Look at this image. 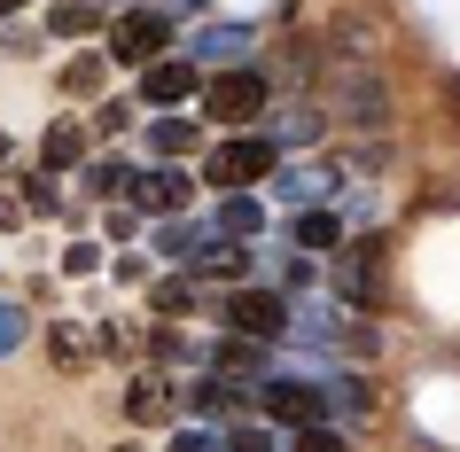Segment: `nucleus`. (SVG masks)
<instances>
[{"label":"nucleus","mask_w":460,"mask_h":452,"mask_svg":"<svg viewBox=\"0 0 460 452\" xmlns=\"http://www.w3.org/2000/svg\"><path fill=\"white\" fill-rule=\"evenodd\" d=\"M203 118H211V125H258V118H266V71H258V63L218 71L211 86H203Z\"/></svg>","instance_id":"obj_1"},{"label":"nucleus","mask_w":460,"mask_h":452,"mask_svg":"<svg viewBox=\"0 0 460 452\" xmlns=\"http://www.w3.org/2000/svg\"><path fill=\"white\" fill-rule=\"evenodd\" d=\"M281 164V148L266 141V133H234V141H218L211 148V164H203V180H211V188H258V180H266V172Z\"/></svg>","instance_id":"obj_2"},{"label":"nucleus","mask_w":460,"mask_h":452,"mask_svg":"<svg viewBox=\"0 0 460 452\" xmlns=\"http://www.w3.org/2000/svg\"><path fill=\"white\" fill-rule=\"evenodd\" d=\"M164 48H172V8H118V24H110L118 63H156Z\"/></svg>","instance_id":"obj_3"},{"label":"nucleus","mask_w":460,"mask_h":452,"mask_svg":"<svg viewBox=\"0 0 460 452\" xmlns=\"http://www.w3.org/2000/svg\"><path fill=\"white\" fill-rule=\"evenodd\" d=\"M226 328H234V335H258V343H281V335H289V297H281V288H234Z\"/></svg>","instance_id":"obj_4"},{"label":"nucleus","mask_w":460,"mask_h":452,"mask_svg":"<svg viewBox=\"0 0 460 452\" xmlns=\"http://www.w3.org/2000/svg\"><path fill=\"white\" fill-rule=\"evenodd\" d=\"M250 55H258V31L250 24H195V40H188L195 71H234V63H250Z\"/></svg>","instance_id":"obj_5"},{"label":"nucleus","mask_w":460,"mask_h":452,"mask_svg":"<svg viewBox=\"0 0 460 452\" xmlns=\"http://www.w3.org/2000/svg\"><path fill=\"white\" fill-rule=\"evenodd\" d=\"M320 382V421H336V429H367V413H375V390H367L351 367H328Z\"/></svg>","instance_id":"obj_6"},{"label":"nucleus","mask_w":460,"mask_h":452,"mask_svg":"<svg viewBox=\"0 0 460 452\" xmlns=\"http://www.w3.org/2000/svg\"><path fill=\"white\" fill-rule=\"evenodd\" d=\"M266 188H273V203H289V211H305V203H320V195L336 188V164H296V156H281V164L266 172Z\"/></svg>","instance_id":"obj_7"},{"label":"nucleus","mask_w":460,"mask_h":452,"mask_svg":"<svg viewBox=\"0 0 460 452\" xmlns=\"http://www.w3.org/2000/svg\"><path fill=\"white\" fill-rule=\"evenodd\" d=\"M258 405L273 421H320V382L313 375H266L258 382Z\"/></svg>","instance_id":"obj_8"},{"label":"nucleus","mask_w":460,"mask_h":452,"mask_svg":"<svg viewBox=\"0 0 460 452\" xmlns=\"http://www.w3.org/2000/svg\"><path fill=\"white\" fill-rule=\"evenodd\" d=\"M218 235V226H211V218H188V211H164V218H156V235H148V242H156V258H180V265H188L195 258V250H203V242H211Z\"/></svg>","instance_id":"obj_9"},{"label":"nucleus","mask_w":460,"mask_h":452,"mask_svg":"<svg viewBox=\"0 0 460 452\" xmlns=\"http://www.w3.org/2000/svg\"><path fill=\"white\" fill-rule=\"evenodd\" d=\"M125 195H133V211H180L188 203V172H125Z\"/></svg>","instance_id":"obj_10"},{"label":"nucleus","mask_w":460,"mask_h":452,"mask_svg":"<svg viewBox=\"0 0 460 452\" xmlns=\"http://www.w3.org/2000/svg\"><path fill=\"white\" fill-rule=\"evenodd\" d=\"M211 226L226 242H258V235H266V203H258L250 188H218V218H211Z\"/></svg>","instance_id":"obj_11"},{"label":"nucleus","mask_w":460,"mask_h":452,"mask_svg":"<svg viewBox=\"0 0 460 452\" xmlns=\"http://www.w3.org/2000/svg\"><path fill=\"white\" fill-rule=\"evenodd\" d=\"M375 258H383V242H367V250H343V258H336V297H343V305H375V288H383V281H375Z\"/></svg>","instance_id":"obj_12"},{"label":"nucleus","mask_w":460,"mask_h":452,"mask_svg":"<svg viewBox=\"0 0 460 452\" xmlns=\"http://www.w3.org/2000/svg\"><path fill=\"white\" fill-rule=\"evenodd\" d=\"M320 133H328V118H320L313 102H289V110H273V118H266V141L273 148H313Z\"/></svg>","instance_id":"obj_13"},{"label":"nucleus","mask_w":460,"mask_h":452,"mask_svg":"<svg viewBox=\"0 0 460 452\" xmlns=\"http://www.w3.org/2000/svg\"><path fill=\"white\" fill-rule=\"evenodd\" d=\"M289 250H336L343 242V218L336 211H320V203H305V211H289Z\"/></svg>","instance_id":"obj_14"},{"label":"nucleus","mask_w":460,"mask_h":452,"mask_svg":"<svg viewBox=\"0 0 460 452\" xmlns=\"http://www.w3.org/2000/svg\"><path fill=\"white\" fill-rule=\"evenodd\" d=\"M336 110H343L351 125H383V118H390L383 78H343V86H336Z\"/></svg>","instance_id":"obj_15"},{"label":"nucleus","mask_w":460,"mask_h":452,"mask_svg":"<svg viewBox=\"0 0 460 452\" xmlns=\"http://www.w3.org/2000/svg\"><path fill=\"white\" fill-rule=\"evenodd\" d=\"M195 86H203V71H195V63H180V55H172V63H148V78H141L148 102H188Z\"/></svg>","instance_id":"obj_16"},{"label":"nucleus","mask_w":460,"mask_h":452,"mask_svg":"<svg viewBox=\"0 0 460 452\" xmlns=\"http://www.w3.org/2000/svg\"><path fill=\"white\" fill-rule=\"evenodd\" d=\"M48 31H55V40H86V31H102V16L86 8V0H55V8H48Z\"/></svg>","instance_id":"obj_17"},{"label":"nucleus","mask_w":460,"mask_h":452,"mask_svg":"<svg viewBox=\"0 0 460 452\" xmlns=\"http://www.w3.org/2000/svg\"><path fill=\"white\" fill-rule=\"evenodd\" d=\"M78 156H86V133H78V125H55L48 148H40V172H71Z\"/></svg>","instance_id":"obj_18"},{"label":"nucleus","mask_w":460,"mask_h":452,"mask_svg":"<svg viewBox=\"0 0 460 452\" xmlns=\"http://www.w3.org/2000/svg\"><path fill=\"white\" fill-rule=\"evenodd\" d=\"M148 305L164 312V320H180V312H195V273H164V281L148 288Z\"/></svg>","instance_id":"obj_19"},{"label":"nucleus","mask_w":460,"mask_h":452,"mask_svg":"<svg viewBox=\"0 0 460 452\" xmlns=\"http://www.w3.org/2000/svg\"><path fill=\"white\" fill-rule=\"evenodd\" d=\"M195 141H203V133H195L188 118H156V125H148V148H156V156H188Z\"/></svg>","instance_id":"obj_20"},{"label":"nucleus","mask_w":460,"mask_h":452,"mask_svg":"<svg viewBox=\"0 0 460 452\" xmlns=\"http://www.w3.org/2000/svg\"><path fill=\"white\" fill-rule=\"evenodd\" d=\"M24 335H31L24 305H8V297H0V359H16V351H24Z\"/></svg>","instance_id":"obj_21"},{"label":"nucleus","mask_w":460,"mask_h":452,"mask_svg":"<svg viewBox=\"0 0 460 452\" xmlns=\"http://www.w3.org/2000/svg\"><path fill=\"white\" fill-rule=\"evenodd\" d=\"M296 452H343V429L336 421H296Z\"/></svg>","instance_id":"obj_22"},{"label":"nucleus","mask_w":460,"mask_h":452,"mask_svg":"<svg viewBox=\"0 0 460 452\" xmlns=\"http://www.w3.org/2000/svg\"><path fill=\"white\" fill-rule=\"evenodd\" d=\"M125 156H110V164H86V195H125Z\"/></svg>","instance_id":"obj_23"},{"label":"nucleus","mask_w":460,"mask_h":452,"mask_svg":"<svg viewBox=\"0 0 460 452\" xmlns=\"http://www.w3.org/2000/svg\"><path fill=\"white\" fill-rule=\"evenodd\" d=\"M48 343H55V367H71V375H78V367H86V351H94V343H86V335H78V328H55Z\"/></svg>","instance_id":"obj_24"},{"label":"nucleus","mask_w":460,"mask_h":452,"mask_svg":"<svg viewBox=\"0 0 460 452\" xmlns=\"http://www.w3.org/2000/svg\"><path fill=\"white\" fill-rule=\"evenodd\" d=\"M125 405H133V421H156V413L172 405V390H156V382H133V398H125Z\"/></svg>","instance_id":"obj_25"},{"label":"nucleus","mask_w":460,"mask_h":452,"mask_svg":"<svg viewBox=\"0 0 460 452\" xmlns=\"http://www.w3.org/2000/svg\"><path fill=\"white\" fill-rule=\"evenodd\" d=\"M226 452H273V429H258V421H243V429H226L218 437Z\"/></svg>","instance_id":"obj_26"},{"label":"nucleus","mask_w":460,"mask_h":452,"mask_svg":"<svg viewBox=\"0 0 460 452\" xmlns=\"http://www.w3.org/2000/svg\"><path fill=\"white\" fill-rule=\"evenodd\" d=\"M63 86H71V94H94L102 86V55H78L71 71H63Z\"/></svg>","instance_id":"obj_27"},{"label":"nucleus","mask_w":460,"mask_h":452,"mask_svg":"<svg viewBox=\"0 0 460 452\" xmlns=\"http://www.w3.org/2000/svg\"><path fill=\"white\" fill-rule=\"evenodd\" d=\"M24 203H31V211H55V203H63V188H55L48 172H24Z\"/></svg>","instance_id":"obj_28"},{"label":"nucleus","mask_w":460,"mask_h":452,"mask_svg":"<svg viewBox=\"0 0 460 452\" xmlns=\"http://www.w3.org/2000/svg\"><path fill=\"white\" fill-rule=\"evenodd\" d=\"M125 125H133V102H102L94 110V133H125Z\"/></svg>","instance_id":"obj_29"},{"label":"nucleus","mask_w":460,"mask_h":452,"mask_svg":"<svg viewBox=\"0 0 460 452\" xmlns=\"http://www.w3.org/2000/svg\"><path fill=\"white\" fill-rule=\"evenodd\" d=\"M102 265V242H71V250H63V273H94Z\"/></svg>","instance_id":"obj_30"},{"label":"nucleus","mask_w":460,"mask_h":452,"mask_svg":"<svg viewBox=\"0 0 460 452\" xmlns=\"http://www.w3.org/2000/svg\"><path fill=\"white\" fill-rule=\"evenodd\" d=\"M172 452H226V445H218L211 429H180V437H172Z\"/></svg>","instance_id":"obj_31"},{"label":"nucleus","mask_w":460,"mask_h":452,"mask_svg":"<svg viewBox=\"0 0 460 452\" xmlns=\"http://www.w3.org/2000/svg\"><path fill=\"white\" fill-rule=\"evenodd\" d=\"M16 8H24V0H0V16H16Z\"/></svg>","instance_id":"obj_32"}]
</instances>
